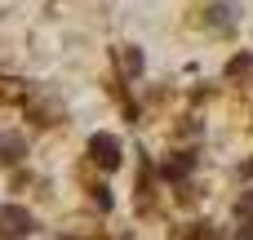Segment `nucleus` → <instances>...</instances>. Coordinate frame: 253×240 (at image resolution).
Masks as SVG:
<instances>
[{
	"instance_id": "1",
	"label": "nucleus",
	"mask_w": 253,
	"mask_h": 240,
	"mask_svg": "<svg viewBox=\"0 0 253 240\" xmlns=\"http://www.w3.org/2000/svg\"><path fill=\"white\" fill-rule=\"evenodd\" d=\"M84 156H89L102 174H111V169H120L125 147H120V138H116V134H93V138H89V147H84Z\"/></svg>"
},
{
	"instance_id": "2",
	"label": "nucleus",
	"mask_w": 253,
	"mask_h": 240,
	"mask_svg": "<svg viewBox=\"0 0 253 240\" xmlns=\"http://www.w3.org/2000/svg\"><path fill=\"white\" fill-rule=\"evenodd\" d=\"M36 227V218L22 205H0V240H22Z\"/></svg>"
},
{
	"instance_id": "3",
	"label": "nucleus",
	"mask_w": 253,
	"mask_h": 240,
	"mask_svg": "<svg viewBox=\"0 0 253 240\" xmlns=\"http://www.w3.org/2000/svg\"><path fill=\"white\" fill-rule=\"evenodd\" d=\"M209 22H213L218 31H231V27L240 22V4H236V0H213V4H209Z\"/></svg>"
},
{
	"instance_id": "4",
	"label": "nucleus",
	"mask_w": 253,
	"mask_h": 240,
	"mask_svg": "<svg viewBox=\"0 0 253 240\" xmlns=\"http://www.w3.org/2000/svg\"><path fill=\"white\" fill-rule=\"evenodd\" d=\"M191 169H196V156H191V151H178L173 160H165V165H160V178H169V183H182Z\"/></svg>"
},
{
	"instance_id": "5",
	"label": "nucleus",
	"mask_w": 253,
	"mask_h": 240,
	"mask_svg": "<svg viewBox=\"0 0 253 240\" xmlns=\"http://www.w3.org/2000/svg\"><path fill=\"white\" fill-rule=\"evenodd\" d=\"M27 156V143L18 138V134H0V160H9V165H18Z\"/></svg>"
},
{
	"instance_id": "6",
	"label": "nucleus",
	"mask_w": 253,
	"mask_h": 240,
	"mask_svg": "<svg viewBox=\"0 0 253 240\" xmlns=\"http://www.w3.org/2000/svg\"><path fill=\"white\" fill-rule=\"evenodd\" d=\"M227 80H253V53H236L227 62Z\"/></svg>"
},
{
	"instance_id": "7",
	"label": "nucleus",
	"mask_w": 253,
	"mask_h": 240,
	"mask_svg": "<svg viewBox=\"0 0 253 240\" xmlns=\"http://www.w3.org/2000/svg\"><path fill=\"white\" fill-rule=\"evenodd\" d=\"M116 58H120V71H125V76H142V49L125 45V49H120Z\"/></svg>"
},
{
	"instance_id": "8",
	"label": "nucleus",
	"mask_w": 253,
	"mask_h": 240,
	"mask_svg": "<svg viewBox=\"0 0 253 240\" xmlns=\"http://www.w3.org/2000/svg\"><path fill=\"white\" fill-rule=\"evenodd\" d=\"M89 192H93V205H98V209H111V187H102V183H93Z\"/></svg>"
},
{
	"instance_id": "9",
	"label": "nucleus",
	"mask_w": 253,
	"mask_h": 240,
	"mask_svg": "<svg viewBox=\"0 0 253 240\" xmlns=\"http://www.w3.org/2000/svg\"><path fill=\"white\" fill-rule=\"evenodd\" d=\"M187 240H213V232H209V223H191V232H187Z\"/></svg>"
},
{
	"instance_id": "10",
	"label": "nucleus",
	"mask_w": 253,
	"mask_h": 240,
	"mask_svg": "<svg viewBox=\"0 0 253 240\" xmlns=\"http://www.w3.org/2000/svg\"><path fill=\"white\" fill-rule=\"evenodd\" d=\"M240 240H253V218H245V227H240Z\"/></svg>"
}]
</instances>
